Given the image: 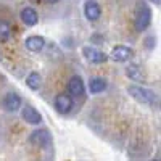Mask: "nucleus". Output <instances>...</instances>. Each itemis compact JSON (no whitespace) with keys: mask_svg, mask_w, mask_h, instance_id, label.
I'll use <instances>...</instances> for the list:
<instances>
[{"mask_svg":"<svg viewBox=\"0 0 161 161\" xmlns=\"http://www.w3.org/2000/svg\"><path fill=\"white\" fill-rule=\"evenodd\" d=\"M127 92H129V95L142 103V105H147V106H150V108H158L159 106V97H158V93L148 87H143V86H139V84H130L127 87Z\"/></svg>","mask_w":161,"mask_h":161,"instance_id":"f257e3e1","label":"nucleus"},{"mask_svg":"<svg viewBox=\"0 0 161 161\" xmlns=\"http://www.w3.org/2000/svg\"><path fill=\"white\" fill-rule=\"evenodd\" d=\"M152 8L145 0H139L134 7V28L137 32H142L145 29H148V26L152 24Z\"/></svg>","mask_w":161,"mask_h":161,"instance_id":"f03ea898","label":"nucleus"},{"mask_svg":"<svg viewBox=\"0 0 161 161\" xmlns=\"http://www.w3.org/2000/svg\"><path fill=\"white\" fill-rule=\"evenodd\" d=\"M28 142L31 145H36L39 148H42V150H48L53 145V137H52L48 129H36L29 134Z\"/></svg>","mask_w":161,"mask_h":161,"instance_id":"7ed1b4c3","label":"nucleus"},{"mask_svg":"<svg viewBox=\"0 0 161 161\" xmlns=\"http://www.w3.org/2000/svg\"><path fill=\"white\" fill-rule=\"evenodd\" d=\"M73 106H74V102H73V97L69 93H58V95H55V98H53V108L57 110V113H60L63 116L69 114Z\"/></svg>","mask_w":161,"mask_h":161,"instance_id":"20e7f679","label":"nucleus"},{"mask_svg":"<svg viewBox=\"0 0 161 161\" xmlns=\"http://www.w3.org/2000/svg\"><path fill=\"white\" fill-rule=\"evenodd\" d=\"M82 55L89 63H93V64H102L105 61H108V55L105 52L98 50L97 47H92V45L82 47Z\"/></svg>","mask_w":161,"mask_h":161,"instance_id":"39448f33","label":"nucleus"},{"mask_svg":"<svg viewBox=\"0 0 161 161\" xmlns=\"http://www.w3.org/2000/svg\"><path fill=\"white\" fill-rule=\"evenodd\" d=\"M68 93L73 98H82L86 95V84L84 79L79 74H74L69 80H68Z\"/></svg>","mask_w":161,"mask_h":161,"instance_id":"423d86ee","label":"nucleus"},{"mask_svg":"<svg viewBox=\"0 0 161 161\" xmlns=\"http://www.w3.org/2000/svg\"><path fill=\"white\" fill-rule=\"evenodd\" d=\"M132 57H134V50L130 47H127V45H116V47H113L111 52H110V55H108V58H111L116 63H126Z\"/></svg>","mask_w":161,"mask_h":161,"instance_id":"0eeeda50","label":"nucleus"},{"mask_svg":"<svg viewBox=\"0 0 161 161\" xmlns=\"http://www.w3.org/2000/svg\"><path fill=\"white\" fill-rule=\"evenodd\" d=\"M2 105H3L5 111H8V113H16L21 106H23V100H21V97L18 95L16 92H8L7 95L3 97V100H2Z\"/></svg>","mask_w":161,"mask_h":161,"instance_id":"6e6552de","label":"nucleus"},{"mask_svg":"<svg viewBox=\"0 0 161 161\" xmlns=\"http://www.w3.org/2000/svg\"><path fill=\"white\" fill-rule=\"evenodd\" d=\"M19 110H21V118H23L28 124L37 126V124L42 123V114H40L39 110H36L32 105H24V106H21Z\"/></svg>","mask_w":161,"mask_h":161,"instance_id":"1a4fd4ad","label":"nucleus"},{"mask_svg":"<svg viewBox=\"0 0 161 161\" xmlns=\"http://www.w3.org/2000/svg\"><path fill=\"white\" fill-rule=\"evenodd\" d=\"M84 16L89 19V21H98L100 16H102V7L98 2H95V0H87V2L84 3Z\"/></svg>","mask_w":161,"mask_h":161,"instance_id":"9d476101","label":"nucleus"},{"mask_svg":"<svg viewBox=\"0 0 161 161\" xmlns=\"http://www.w3.org/2000/svg\"><path fill=\"white\" fill-rule=\"evenodd\" d=\"M19 18L21 21L26 24V26H29V28H32V26H36L39 23V13L36 8L32 7H24L19 13Z\"/></svg>","mask_w":161,"mask_h":161,"instance_id":"9b49d317","label":"nucleus"},{"mask_svg":"<svg viewBox=\"0 0 161 161\" xmlns=\"http://www.w3.org/2000/svg\"><path fill=\"white\" fill-rule=\"evenodd\" d=\"M126 76H127L130 80H134V82H143V80L147 79L143 69L140 68L137 63H129V64L126 66Z\"/></svg>","mask_w":161,"mask_h":161,"instance_id":"f8f14e48","label":"nucleus"},{"mask_svg":"<svg viewBox=\"0 0 161 161\" xmlns=\"http://www.w3.org/2000/svg\"><path fill=\"white\" fill-rule=\"evenodd\" d=\"M24 47L28 48L29 52H34V53L44 50V47H45V37H42V36H29V37H26Z\"/></svg>","mask_w":161,"mask_h":161,"instance_id":"ddd939ff","label":"nucleus"},{"mask_svg":"<svg viewBox=\"0 0 161 161\" xmlns=\"http://www.w3.org/2000/svg\"><path fill=\"white\" fill-rule=\"evenodd\" d=\"M106 86H108V82H106L105 77H100V76L90 77V80H89V93L98 95V93H102L103 90H106Z\"/></svg>","mask_w":161,"mask_h":161,"instance_id":"4468645a","label":"nucleus"},{"mask_svg":"<svg viewBox=\"0 0 161 161\" xmlns=\"http://www.w3.org/2000/svg\"><path fill=\"white\" fill-rule=\"evenodd\" d=\"M26 86H28L31 90H39L40 87H42V77H40V74L37 71L29 73L28 77H26Z\"/></svg>","mask_w":161,"mask_h":161,"instance_id":"2eb2a0df","label":"nucleus"},{"mask_svg":"<svg viewBox=\"0 0 161 161\" xmlns=\"http://www.w3.org/2000/svg\"><path fill=\"white\" fill-rule=\"evenodd\" d=\"M11 39V24L5 19H0V42H8Z\"/></svg>","mask_w":161,"mask_h":161,"instance_id":"dca6fc26","label":"nucleus"},{"mask_svg":"<svg viewBox=\"0 0 161 161\" xmlns=\"http://www.w3.org/2000/svg\"><path fill=\"white\" fill-rule=\"evenodd\" d=\"M145 42H147L145 45L152 50V48H155V45H156V39H155V37H147V39H145Z\"/></svg>","mask_w":161,"mask_h":161,"instance_id":"f3484780","label":"nucleus"},{"mask_svg":"<svg viewBox=\"0 0 161 161\" xmlns=\"http://www.w3.org/2000/svg\"><path fill=\"white\" fill-rule=\"evenodd\" d=\"M150 2L155 3V5H159V3H161V0H150Z\"/></svg>","mask_w":161,"mask_h":161,"instance_id":"a211bd4d","label":"nucleus"},{"mask_svg":"<svg viewBox=\"0 0 161 161\" xmlns=\"http://www.w3.org/2000/svg\"><path fill=\"white\" fill-rule=\"evenodd\" d=\"M47 3H57V2H60V0H45Z\"/></svg>","mask_w":161,"mask_h":161,"instance_id":"6ab92c4d","label":"nucleus"}]
</instances>
